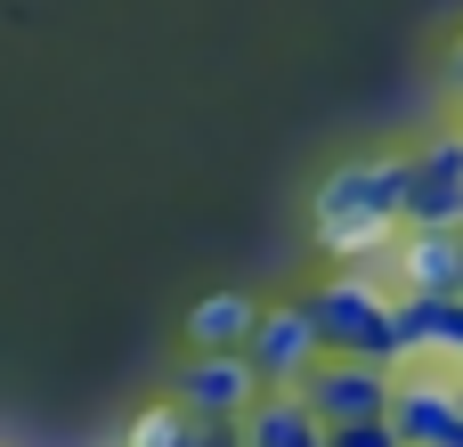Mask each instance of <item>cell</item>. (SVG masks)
Listing matches in <instances>:
<instances>
[{
  "mask_svg": "<svg viewBox=\"0 0 463 447\" xmlns=\"http://www.w3.org/2000/svg\"><path fill=\"white\" fill-rule=\"evenodd\" d=\"M407 195H415V163H358L326 187V244L342 252H374L391 244V228L407 220Z\"/></svg>",
  "mask_w": 463,
  "mask_h": 447,
  "instance_id": "obj_1",
  "label": "cell"
},
{
  "mask_svg": "<svg viewBox=\"0 0 463 447\" xmlns=\"http://www.w3.org/2000/svg\"><path fill=\"white\" fill-rule=\"evenodd\" d=\"M407 220H415L423 236H456L463 228V138H431V147H423Z\"/></svg>",
  "mask_w": 463,
  "mask_h": 447,
  "instance_id": "obj_2",
  "label": "cell"
},
{
  "mask_svg": "<svg viewBox=\"0 0 463 447\" xmlns=\"http://www.w3.org/2000/svg\"><path fill=\"white\" fill-rule=\"evenodd\" d=\"M456 383H463V375H456Z\"/></svg>",
  "mask_w": 463,
  "mask_h": 447,
  "instance_id": "obj_3",
  "label": "cell"
}]
</instances>
